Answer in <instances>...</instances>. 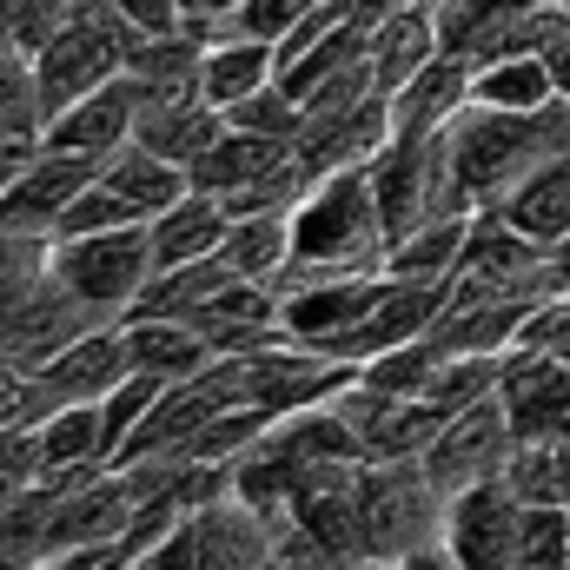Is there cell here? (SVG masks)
<instances>
[{
    "label": "cell",
    "mask_w": 570,
    "mask_h": 570,
    "mask_svg": "<svg viewBox=\"0 0 570 570\" xmlns=\"http://www.w3.org/2000/svg\"><path fill=\"white\" fill-rule=\"evenodd\" d=\"M570 146V100L504 114V107H464L451 120V166L471 213H498L538 166H551Z\"/></svg>",
    "instance_id": "obj_2"
},
{
    "label": "cell",
    "mask_w": 570,
    "mask_h": 570,
    "mask_svg": "<svg viewBox=\"0 0 570 570\" xmlns=\"http://www.w3.org/2000/svg\"><path fill=\"white\" fill-rule=\"evenodd\" d=\"M564 13H570V0H564Z\"/></svg>",
    "instance_id": "obj_37"
},
{
    "label": "cell",
    "mask_w": 570,
    "mask_h": 570,
    "mask_svg": "<svg viewBox=\"0 0 570 570\" xmlns=\"http://www.w3.org/2000/svg\"><path fill=\"white\" fill-rule=\"evenodd\" d=\"M114 226H146V219L120 199V193H114V186H100V179H94V186H87V193L53 219V239H87V233H114Z\"/></svg>",
    "instance_id": "obj_29"
},
{
    "label": "cell",
    "mask_w": 570,
    "mask_h": 570,
    "mask_svg": "<svg viewBox=\"0 0 570 570\" xmlns=\"http://www.w3.org/2000/svg\"><path fill=\"white\" fill-rule=\"evenodd\" d=\"M127 352H134V372H153L166 385L199 379V372L219 365V352L206 345V332H193L186 318H153V312L127 318Z\"/></svg>",
    "instance_id": "obj_19"
},
{
    "label": "cell",
    "mask_w": 570,
    "mask_h": 570,
    "mask_svg": "<svg viewBox=\"0 0 570 570\" xmlns=\"http://www.w3.org/2000/svg\"><path fill=\"white\" fill-rule=\"evenodd\" d=\"M226 127H246V134H266V140H298L305 134V107L285 94L279 80H266L259 94H246L239 107H226Z\"/></svg>",
    "instance_id": "obj_27"
},
{
    "label": "cell",
    "mask_w": 570,
    "mask_h": 570,
    "mask_svg": "<svg viewBox=\"0 0 570 570\" xmlns=\"http://www.w3.org/2000/svg\"><path fill=\"white\" fill-rule=\"evenodd\" d=\"M219 134H226V114H219L199 87H186V94H153L146 114H140V127H134V140L153 146V153H166L173 166H193Z\"/></svg>",
    "instance_id": "obj_15"
},
{
    "label": "cell",
    "mask_w": 570,
    "mask_h": 570,
    "mask_svg": "<svg viewBox=\"0 0 570 570\" xmlns=\"http://www.w3.org/2000/svg\"><path fill=\"white\" fill-rule=\"evenodd\" d=\"M47 266L73 285L100 318H134L140 292L159 273L146 226H114V233H87V239H53Z\"/></svg>",
    "instance_id": "obj_6"
},
{
    "label": "cell",
    "mask_w": 570,
    "mask_h": 570,
    "mask_svg": "<svg viewBox=\"0 0 570 570\" xmlns=\"http://www.w3.org/2000/svg\"><path fill=\"white\" fill-rule=\"evenodd\" d=\"M431 7H438V33H444V47L471 53V40H478L491 20H504V13H531V7H564V0H431Z\"/></svg>",
    "instance_id": "obj_28"
},
{
    "label": "cell",
    "mask_w": 570,
    "mask_h": 570,
    "mask_svg": "<svg viewBox=\"0 0 570 570\" xmlns=\"http://www.w3.org/2000/svg\"><path fill=\"white\" fill-rule=\"evenodd\" d=\"M94 325H114V318H100L53 266H40L33 279L0 285V358L20 372H40L47 358H60Z\"/></svg>",
    "instance_id": "obj_5"
},
{
    "label": "cell",
    "mask_w": 570,
    "mask_h": 570,
    "mask_svg": "<svg viewBox=\"0 0 570 570\" xmlns=\"http://www.w3.org/2000/svg\"><path fill=\"white\" fill-rule=\"evenodd\" d=\"M518 570H570V504H524Z\"/></svg>",
    "instance_id": "obj_25"
},
{
    "label": "cell",
    "mask_w": 570,
    "mask_h": 570,
    "mask_svg": "<svg viewBox=\"0 0 570 570\" xmlns=\"http://www.w3.org/2000/svg\"><path fill=\"white\" fill-rule=\"evenodd\" d=\"M134 33H179L186 27V7L179 0H107Z\"/></svg>",
    "instance_id": "obj_32"
},
{
    "label": "cell",
    "mask_w": 570,
    "mask_h": 570,
    "mask_svg": "<svg viewBox=\"0 0 570 570\" xmlns=\"http://www.w3.org/2000/svg\"><path fill=\"white\" fill-rule=\"evenodd\" d=\"M551 451H558V491H564V504H570V431L551 438Z\"/></svg>",
    "instance_id": "obj_36"
},
{
    "label": "cell",
    "mask_w": 570,
    "mask_h": 570,
    "mask_svg": "<svg viewBox=\"0 0 570 570\" xmlns=\"http://www.w3.org/2000/svg\"><path fill=\"white\" fill-rule=\"evenodd\" d=\"M100 186H114L140 219H159L166 206H179V199L193 193L186 166H173L166 153H153V146H140V140L114 146V153L100 159Z\"/></svg>",
    "instance_id": "obj_18"
},
{
    "label": "cell",
    "mask_w": 570,
    "mask_h": 570,
    "mask_svg": "<svg viewBox=\"0 0 570 570\" xmlns=\"http://www.w3.org/2000/svg\"><path fill=\"white\" fill-rule=\"evenodd\" d=\"M471 219H478V213H444V219H425L419 233L392 239L385 273H399V279H451V273H458V259H464Z\"/></svg>",
    "instance_id": "obj_23"
},
{
    "label": "cell",
    "mask_w": 570,
    "mask_h": 570,
    "mask_svg": "<svg viewBox=\"0 0 570 570\" xmlns=\"http://www.w3.org/2000/svg\"><path fill=\"white\" fill-rule=\"evenodd\" d=\"M179 7H186V27L213 47V40L239 33V7H246V0H179Z\"/></svg>",
    "instance_id": "obj_33"
},
{
    "label": "cell",
    "mask_w": 570,
    "mask_h": 570,
    "mask_svg": "<svg viewBox=\"0 0 570 570\" xmlns=\"http://www.w3.org/2000/svg\"><path fill=\"white\" fill-rule=\"evenodd\" d=\"M511 444H518V425H511L504 399L491 392V399H478L471 412H458V419L425 444V471H431V484H438L444 498H458V491H471V484L504 478Z\"/></svg>",
    "instance_id": "obj_9"
},
{
    "label": "cell",
    "mask_w": 570,
    "mask_h": 570,
    "mask_svg": "<svg viewBox=\"0 0 570 570\" xmlns=\"http://www.w3.org/2000/svg\"><path fill=\"white\" fill-rule=\"evenodd\" d=\"M564 100L551 67L538 53H511V60H478V80H471V107H504V114H531V107H551Z\"/></svg>",
    "instance_id": "obj_24"
},
{
    "label": "cell",
    "mask_w": 570,
    "mask_h": 570,
    "mask_svg": "<svg viewBox=\"0 0 570 570\" xmlns=\"http://www.w3.org/2000/svg\"><path fill=\"white\" fill-rule=\"evenodd\" d=\"M134 379V352H127V318L114 325H94L80 332L60 358H47L33 379H27V419L20 425H40L47 412L60 405H87V399H107L114 385Z\"/></svg>",
    "instance_id": "obj_7"
},
{
    "label": "cell",
    "mask_w": 570,
    "mask_h": 570,
    "mask_svg": "<svg viewBox=\"0 0 570 570\" xmlns=\"http://www.w3.org/2000/svg\"><path fill=\"white\" fill-rule=\"evenodd\" d=\"M538 60L551 67V80H558V94L570 100V13L558 7V20H551V33H544V47H538Z\"/></svg>",
    "instance_id": "obj_34"
},
{
    "label": "cell",
    "mask_w": 570,
    "mask_h": 570,
    "mask_svg": "<svg viewBox=\"0 0 570 570\" xmlns=\"http://www.w3.org/2000/svg\"><path fill=\"white\" fill-rule=\"evenodd\" d=\"M518 538H524V504L511 498L504 478L458 491L444 511V544L471 570H518Z\"/></svg>",
    "instance_id": "obj_11"
},
{
    "label": "cell",
    "mask_w": 570,
    "mask_h": 570,
    "mask_svg": "<svg viewBox=\"0 0 570 570\" xmlns=\"http://www.w3.org/2000/svg\"><path fill=\"white\" fill-rule=\"evenodd\" d=\"M127 47H134V27L107 0H80L67 13V27L33 53V80H40L47 120L67 114L73 100H87L94 87H107L114 73H127Z\"/></svg>",
    "instance_id": "obj_4"
},
{
    "label": "cell",
    "mask_w": 570,
    "mask_h": 570,
    "mask_svg": "<svg viewBox=\"0 0 570 570\" xmlns=\"http://www.w3.org/2000/svg\"><path fill=\"white\" fill-rule=\"evenodd\" d=\"M159 392H166V379H153V372H134L127 385H114L107 399H100V419H107V444L120 451L134 431H140V419L159 405Z\"/></svg>",
    "instance_id": "obj_30"
},
{
    "label": "cell",
    "mask_w": 570,
    "mask_h": 570,
    "mask_svg": "<svg viewBox=\"0 0 570 570\" xmlns=\"http://www.w3.org/2000/svg\"><path fill=\"white\" fill-rule=\"evenodd\" d=\"M385 253H392V233H385V213H379V193H372V166H352V173L318 179L292 206V266L273 285L285 298V292L318 279L385 273Z\"/></svg>",
    "instance_id": "obj_1"
},
{
    "label": "cell",
    "mask_w": 570,
    "mask_h": 570,
    "mask_svg": "<svg viewBox=\"0 0 570 570\" xmlns=\"http://www.w3.org/2000/svg\"><path fill=\"white\" fill-rule=\"evenodd\" d=\"M226 226H233L226 199L193 186L179 206H166L159 219H146V233H153V266L173 273V266H186V259H213L219 239H226Z\"/></svg>",
    "instance_id": "obj_17"
},
{
    "label": "cell",
    "mask_w": 570,
    "mask_h": 570,
    "mask_svg": "<svg viewBox=\"0 0 570 570\" xmlns=\"http://www.w3.org/2000/svg\"><path fill=\"white\" fill-rule=\"evenodd\" d=\"M504 484H511V498H518V504H564L551 438H518V444H511V458H504Z\"/></svg>",
    "instance_id": "obj_26"
},
{
    "label": "cell",
    "mask_w": 570,
    "mask_h": 570,
    "mask_svg": "<svg viewBox=\"0 0 570 570\" xmlns=\"http://www.w3.org/2000/svg\"><path fill=\"white\" fill-rule=\"evenodd\" d=\"M146 100H153V94H146V80L114 73L107 87H94L87 100H73L67 114H53V120H47V146H60V153H87V159H107L114 146L134 140Z\"/></svg>",
    "instance_id": "obj_12"
},
{
    "label": "cell",
    "mask_w": 570,
    "mask_h": 570,
    "mask_svg": "<svg viewBox=\"0 0 570 570\" xmlns=\"http://www.w3.org/2000/svg\"><path fill=\"white\" fill-rule=\"evenodd\" d=\"M518 233H531L538 246H558V239H570V146L551 159V166H538L504 206H498Z\"/></svg>",
    "instance_id": "obj_22"
},
{
    "label": "cell",
    "mask_w": 570,
    "mask_h": 570,
    "mask_svg": "<svg viewBox=\"0 0 570 570\" xmlns=\"http://www.w3.org/2000/svg\"><path fill=\"white\" fill-rule=\"evenodd\" d=\"M199 544H206V538H199V511H186L159 544H146L134 570H199Z\"/></svg>",
    "instance_id": "obj_31"
},
{
    "label": "cell",
    "mask_w": 570,
    "mask_h": 570,
    "mask_svg": "<svg viewBox=\"0 0 570 570\" xmlns=\"http://www.w3.org/2000/svg\"><path fill=\"white\" fill-rule=\"evenodd\" d=\"M266 80H279V47H273V40H253V33H226V40H213L206 60H199V94H206L219 114L239 107L246 94H259Z\"/></svg>",
    "instance_id": "obj_20"
},
{
    "label": "cell",
    "mask_w": 570,
    "mask_h": 570,
    "mask_svg": "<svg viewBox=\"0 0 570 570\" xmlns=\"http://www.w3.org/2000/svg\"><path fill=\"white\" fill-rule=\"evenodd\" d=\"M498 399L511 412L518 438H558L570 431V358L558 352H511Z\"/></svg>",
    "instance_id": "obj_13"
},
{
    "label": "cell",
    "mask_w": 570,
    "mask_h": 570,
    "mask_svg": "<svg viewBox=\"0 0 570 570\" xmlns=\"http://www.w3.org/2000/svg\"><path fill=\"white\" fill-rule=\"evenodd\" d=\"M405 570H471V564H464V558L438 538V544H425V551H412V558H405Z\"/></svg>",
    "instance_id": "obj_35"
},
{
    "label": "cell",
    "mask_w": 570,
    "mask_h": 570,
    "mask_svg": "<svg viewBox=\"0 0 570 570\" xmlns=\"http://www.w3.org/2000/svg\"><path fill=\"white\" fill-rule=\"evenodd\" d=\"M471 80H478V60L458 53V47H444L405 94H392V127H412V134H438V127H451V120L471 107Z\"/></svg>",
    "instance_id": "obj_16"
},
{
    "label": "cell",
    "mask_w": 570,
    "mask_h": 570,
    "mask_svg": "<svg viewBox=\"0 0 570 570\" xmlns=\"http://www.w3.org/2000/svg\"><path fill=\"white\" fill-rule=\"evenodd\" d=\"M219 259L239 273V279H279L292 266V206H259V213H239L219 239Z\"/></svg>",
    "instance_id": "obj_21"
},
{
    "label": "cell",
    "mask_w": 570,
    "mask_h": 570,
    "mask_svg": "<svg viewBox=\"0 0 570 570\" xmlns=\"http://www.w3.org/2000/svg\"><path fill=\"white\" fill-rule=\"evenodd\" d=\"M444 53V33H438V7L431 0H412V7H399L392 20H379L372 27V73H379V94L392 100V94H405L419 73H425L431 60Z\"/></svg>",
    "instance_id": "obj_14"
},
{
    "label": "cell",
    "mask_w": 570,
    "mask_h": 570,
    "mask_svg": "<svg viewBox=\"0 0 570 570\" xmlns=\"http://www.w3.org/2000/svg\"><path fill=\"white\" fill-rule=\"evenodd\" d=\"M444 298H451V279H399V273H392V292H385L358 325L318 338L312 352H325V358H338V365L358 372V365H372V358H385V352L425 338L431 325L444 318Z\"/></svg>",
    "instance_id": "obj_8"
},
{
    "label": "cell",
    "mask_w": 570,
    "mask_h": 570,
    "mask_svg": "<svg viewBox=\"0 0 570 570\" xmlns=\"http://www.w3.org/2000/svg\"><path fill=\"white\" fill-rule=\"evenodd\" d=\"M444 511H451V498L431 484L425 458H399V464L365 458V471H358L365 558H392V564H405L412 551H425V544L444 538Z\"/></svg>",
    "instance_id": "obj_3"
},
{
    "label": "cell",
    "mask_w": 570,
    "mask_h": 570,
    "mask_svg": "<svg viewBox=\"0 0 570 570\" xmlns=\"http://www.w3.org/2000/svg\"><path fill=\"white\" fill-rule=\"evenodd\" d=\"M94 179H100V159H87V153H60V146H40V153L20 166V179L0 193V226L33 233V239H53V219H60Z\"/></svg>",
    "instance_id": "obj_10"
}]
</instances>
